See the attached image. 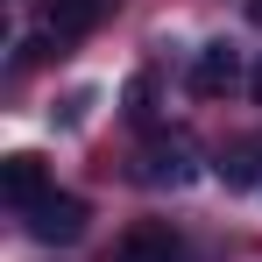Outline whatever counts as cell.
<instances>
[{
    "label": "cell",
    "instance_id": "cell-1",
    "mask_svg": "<svg viewBox=\"0 0 262 262\" xmlns=\"http://www.w3.org/2000/svg\"><path fill=\"white\" fill-rule=\"evenodd\" d=\"M29 220V234L36 241H57V248H71L78 234H85V199H71V191H50L36 213H21Z\"/></svg>",
    "mask_w": 262,
    "mask_h": 262
},
{
    "label": "cell",
    "instance_id": "cell-2",
    "mask_svg": "<svg viewBox=\"0 0 262 262\" xmlns=\"http://www.w3.org/2000/svg\"><path fill=\"white\" fill-rule=\"evenodd\" d=\"M114 262H184V241H177L170 220H142V227H128V234H121Z\"/></svg>",
    "mask_w": 262,
    "mask_h": 262
},
{
    "label": "cell",
    "instance_id": "cell-3",
    "mask_svg": "<svg viewBox=\"0 0 262 262\" xmlns=\"http://www.w3.org/2000/svg\"><path fill=\"white\" fill-rule=\"evenodd\" d=\"M241 85V50L234 43H206L199 57H191V92L199 99H220V92Z\"/></svg>",
    "mask_w": 262,
    "mask_h": 262
},
{
    "label": "cell",
    "instance_id": "cell-4",
    "mask_svg": "<svg viewBox=\"0 0 262 262\" xmlns=\"http://www.w3.org/2000/svg\"><path fill=\"white\" fill-rule=\"evenodd\" d=\"M0 191H7V206H14V213H36V206L50 199L43 156H7V163H0Z\"/></svg>",
    "mask_w": 262,
    "mask_h": 262
},
{
    "label": "cell",
    "instance_id": "cell-5",
    "mask_svg": "<svg viewBox=\"0 0 262 262\" xmlns=\"http://www.w3.org/2000/svg\"><path fill=\"white\" fill-rule=\"evenodd\" d=\"M191 177H199V163H191V149H184L177 135H170V142H149V149H142V184H156V191L170 184V191H184Z\"/></svg>",
    "mask_w": 262,
    "mask_h": 262
},
{
    "label": "cell",
    "instance_id": "cell-6",
    "mask_svg": "<svg viewBox=\"0 0 262 262\" xmlns=\"http://www.w3.org/2000/svg\"><path fill=\"white\" fill-rule=\"evenodd\" d=\"M106 14H114V0H50V36H57V43H78Z\"/></svg>",
    "mask_w": 262,
    "mask_h": 262
},
{
    "label": "cell",
    "instance_id": "cell-7",
    "mask_svg": "<svg viewBox=\"0 0 262 262\" xmlns=\"http://www.w3.org/2000/svg\"><path fill=\"white\" fill-rule=\"evenodd\" d=\"M149 78H128V92H121V99H128V121H149V114H156V106H149Z\"/></svg>",
    "mask_w": 262,
    "mask_h": 262
},
{
    "label": "cell",
    "instance_id": "cell-8",
    "mask_svg": "<svg viewBox=\"0 0 262 262\" xmlns=\"http://www.w3.org/2000/svg\"><path fill=\"white\" fill-rule=\"evenodd\" d=\"M248 21H255V29H262V0H248Z\"/></svg>",
    "mask_w": 262,
    "mask_h": 262
}]
</instances>
